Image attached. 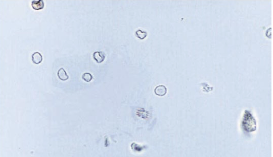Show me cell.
Segmentation results:
<instances>
[{"label":"cell","mask_w":273,"mask_h":157,"mask_svg":"<svg viewBox=\"0 0 273 157\" xmlns=\"http://www.w3.org/2000/svg\"><path fill=\"white\" fill-rule=\"evenodd\" d=\"M93 57L97 63H100L104 61L105 55V53L102 51H95L93 54Z\"/></svg>","instance_id":"obj_1"},{"label":"cell","mask_w":273,"mask_h":157,"mask_svg":"<svg viewBox=\"0 0 273 157\" xmlns=\"http://www.w3.org/2000/svg\"><path fill=\"white\" fill-rule=\"evenodd\" d=\"M167 89L166 88L164 85H159L157 86L154 89L155 94L159 96H162L165 95L166 93Z\"/></svg>","instance_id":"obj_2"},{"label":"cell","mask_w":273,"mask_h":157,"mask_svg":"<svg viewBox=\"0 0 273 157\" xmlns=\"http://www.w3.org/2000/svg\"><path fill=\"white\" fill-rule=\"evenodd\" d=\"M57 76L62 81H66L69 78L65 70L62 67L59 68L57 72Z\"/></svg>","instance_id":"obj_3"},{"label":"cell","mask_w":273,"mask_h":157,"mask_svg":"<svg viewBox=\"0 0 273 157\" xmlns=\"http://www.w3.org/2000/svg\"><path fill=\"white\" fill-rule=\"evenodd\" d=\"M32 60L34 64H38L42 61L43 58L41 53L38 52L33 53L31 56Z\"/></svg>","instance_id":"obj_4"},{"label":"cell","mask_w":273,"mask_h":157,"mask_svg":"<svg viewBox=\"0 0 273 157\" xmlns=\"http://www.w3.org/2000/svg\"><path fill=\"white\" fill-rule=\"evenodd\" d=\"M31 6L34 9L39 10L44 8V3L43 0L33 1L31 2Z\"/></svg>","instance_id":"obj_5"},{"label":"cell","mask_w":273,"mask_h":157,"mask_svg":"<svg viewBox=\"0 0 273 157\" xmlns=\"http://www.w3.org/2000/svg\"><path fill=\"white\" fill-rule=\"evenodd\" d=\"M82 78V79L85 81L86 82H89L93 79V76L89 72H85L83 74Z\"/></svg>","instance_id":"obj_6"},{"label":"cell","mask_w":273,"mask_h":157,"mask_svg":"<svg viewBox=\"0 0 273 157\" xmlns=\"http://www.w3.org/2000/svg\"><path fill=\"white\" fill-rule=\"evenodd\" d=\"M136 36L141 40H143L145 38L147 35V32L142 31L140 30H138L135 32Z\"/></svg>","instance_id":"obj_7"}]
</instances>
